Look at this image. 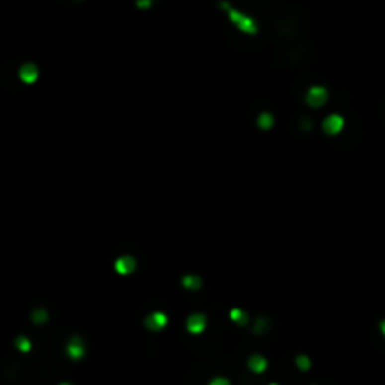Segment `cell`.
<instances>
[{"label": "cell", "mask_w": 385, "mask_h": 385, "mask_svg": "<svg viewBox=\"0 0 385 385\" xmlns=\"http://www.w3.org/2000/svg\"><path fill=\"white\" fill-rule=\"evenodd\" d=\"M222 8L228 11V17H230V21L237 26V28H239L240 32H244V34H256L257 32V23L250 17V15L242 13V11H239V9L231 8L230 4H222Z\"/></svg>", "instance_id": "cell-1"}, {"label": "cell", "mask_w": 385, "mask_h": 385, "mask_svg": "<svg viewBox=\"0 0 385 385\" xmlns=\"http://www.w3.org/2000/svg\"><path fill=\"white\" fill-rule=\"evenodd\" d=\"M329 100V92L325 86H312L307 92V103L312 107H321Z\"/></svg>", "instance_id": "cell-2"}, {"label": "cell", "mask_w": 385, "mask_h": 385, "mask_svg": "<svg viewBox=\"0 0 385 385\" xmlns=\"http://www.w3.org/2000/svg\"><path fill=\"white\" fill-rule=\"evenodd\" d=\"M85 342L79 338V336H72L70 338L68 346H66V353H68L70 359H81V357H85Z\"/></svg>", "instance_id": "cell-3"}, {"label": "cell", "mask_w": 385, "mask_h": 385, "mask_svg": "<svg viewBox=\"0 0 385 385\" xmlns=\"http://www.w3.org/2000/svg\"><path fill=\"white\" fill-rule=\"evenodd\" d=\"M38 76H40V72H38V66H36L34 62H26L23 64L21 68H19V79L26 83V85H32L38 81Z\"/></svg>", "instance_id": "cell-4"}, {"label": "cell", "mask_w": 385, "mask_h": 385, "mask_svg": "<svg viewBox=\"0 0 385 385\" xmlns=\"http://www.w3.org/2000/svg\"><path fill=\"white\" fill-rule=\"evenodd\" d=\"M167 323H169V319L163 312H153L145 319L147 329H151V331H162V329L167 327Z\"/></svg>", "instance_id": "cell-5"}, {"label": "cell", "mask_w": 385, "mask_h": 385, "mask_svg": "<svg viewBox=\"0 0 385 385\" xmlns=\"http://www.w3.org/2000/svg\"><path fill=\"white\" fill-rule=\"evenodd\" d=\"M344 128V119L340 115H329L325 120H323V132L329 134V136H336V134H340Z\"/></svg>", "instance_id": "cell-6"}, {"label": "cell", "mask_w": 385, "mask_h": 385, "mask_svg": "<svg viewBox=\"0 0 385 385\" xmlns=\"http://www.w3.org/2000/svg\"><path fill=\"white\" fill-rule=\"evenodd\" d=\"M205 327H207V317L205 314H192V316H188V319H186V329H188L192 334H201L203 331H205Z\"/></svg>", "instance_id": "cell-7"}, {"label": "cell", "mask_w": 385, "mask_h": 385, "mask_svg": "<svg viewBox=\"0 0 385 385\" xmlns=\"http://www.w3.org/2000/svg\"><path fill=\"white\" fill-rule=\"evenodd\" d=\"M136 267H137V263H136V259L132 256H120L117 261H115V271L119 274H132L134 271H136Z\"/></svg>", "instance_id": "cell-8"}, {"label": "cell", "mask_w": 385, "mask_h": 385, "mask_svg": "<svg viewBox=\"0 0 385 385\" xmlns=\"http://www.w3.org/2000/svg\"><path fill=\"white\" fill-rule=\"evenodd\" d=\"M248 367H250V370H252V372L261 374V372H265V370H267V359L263 357V355H259V353H256V355H250Z\"/></svg>", "instance_id": "cell-9"}, {"label": "cell", "mask_w": 385, "mask_h": 385, "mask_svg": "<svg viewBox=\"0 0 385 385\" xmlns=\"http://www.w3.org/2000/svg\"><path fill=\"white\" fill-rule=\"evenodd\" d=\"M230 317H231V321H233V323H237V325H246V323H248V316H246V312H244V310H240V308H231Z\"/></svg>", "instance_id": "cell-10"}, {"label": "cell", "mask_w": 385, "mask_h": 385, "mask_svg": "<svg viewBox=\"0 0 385 385\" xmlns=\"http://www.w3.org/2000/svg\"><path fill=\"white\" fill-rule=\"evenodd\" d=\"M182 286H184L186 290H199V288H201V278L196 276V274H186V276L182 278Z\"/></svg>", "instance_id": "cell-11"}, {"label": "cell", "mask_w": 385, "mask_h": 385, "mask_svg": "<svg viewBox=\"0 0 385 385\" xmlns=\"http://www.w3.org/2000/svg\"><path fill=\"white\" fill-rule=\"evenodd\" d=\"M274 124V117L271 113H261L259 119H257V126L261 130H271Z\"/></svg>", "instance_id": "cell-12"}, {"label": "cell", "mask_w": 385, "mask_h": 385, "mask_svg": "<svg viewBox=\"0 0 385 385\" xmlns=\"http://www.w3.org/2000/svg\"><path fill=\"white\" fill-rule=\"evenodd\" d=\"M32 321H34V323H38V325L45 323V321H47V312H45L43 308H38V310H34V312H32Z\"/></svg>", "instance_id": "cell-13"}, {"label": "cell", "mask_w": 385, "mask_h": 385, "mask_svg": "<svg viewBox=\"0 0 385 385\" xmlns=\"http://www.w3.org/2000/svg\"><path fill=\"white\" fill-rule=\"evenodd\" d=\"M15 346H17V350H21V351H30L32 342H30L26 336H17V338H15Z\"/></svg>", "instance_id": "cell-14"}, {"label": "cell", "mask_w": 385, "mask_h": 385, "mask_svg": "<svg viewBox=\"0 0 385 385\" xmlns=\"http://www.w3.org/2000/svg\"><path fill=\"white\" fill-rule=\"evenodd\" d=\"M295 363H297V367H299L301 370H308V368L312 367V361L308 359L307 355H297Z\"/></svg>", "instance_id": "cell-15"}, {"label": "cell", "mask_w": 385, "mask_h": 385, "mask_svg": "<svg viewBox=\"0 0 385 385\" xmlns=\"http://www.w3.org/2000/svg\"><path fill=\"white\" fill-rule=\"evenodd\" d=\"M209 385H231V384H230V380H226V378H222V376H216L209 382Z\"/></svg>", "instance_id": "cell-16"}, {"label": "cell", "mask_w": 385, "mask_h": 385, "mask_svg": "<svg viewBox=\"0 0 385 385\" xmlns=\"http://www.w3.org/2000/svg\"><path fill=\"white\" fill-rule=\"evenodd\" d=\"M137 6H139V8H149V6H151V0H147V2H137Z\"/></svg>", "instance_id": "cell-17"}, {"label": "cell", "mask_w": 385, "mask_h": 385, "mask_svg": "<svg viewBox=\"0 0 385 385\" xmlns=\"http://www.w3.org/2000/svg\"><path fill=\"white\" fill-rule=\"evenodd\" d=\"M380 331H382V334L385 336V319L382 321V323H380Z\"/></svg>", "instance_id": "cell-18"}, {"label": "cell", "mask_w": 385, "mask_h": 385, "mask_svg": "<svg viewBox=\"0 0 385 385\" xmlns=\"http://www.w3.org/2000/svg\"><path fill=\"white\" fill-rule=\"evenodd\" d=\"M59 385H72V384H68V382H62V384H59Z\"/></svg>", "instance_id": "cell-19"}, {"label": "cell", "mask_w": 385, "mask_h": 385, "mask_svg": "<svg viewBox=\"0 0 385 385\" xmlns=\"http://www.w3.org/2000/svg\"><path fill=\"white\" fill-rule=\"evenodd\" d=\"M269 385H278V384H269Z\"/></svg>", "instance_id": "cell-20"}]
</instances>
